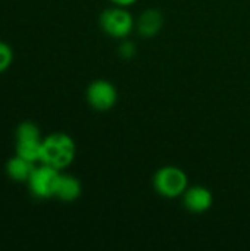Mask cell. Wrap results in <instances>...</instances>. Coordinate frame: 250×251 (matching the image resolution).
<instances>
[{"mask_svg": "<svg viewBox=\"0 0 250 251\" xmlns=\"http://www.w3.org/2000/svg\"><path fill=\"white\" fill-rule=\"evenodd\" d=\"M13 62V51L10 46L4 41H0V74L7 71Z\"/></svg>", "mask_w": 250, "mask_h": 251, "instance_id": "cell-12", "label": "cell"}, {"mask_svg": "<svg viewBox=\"0 0 250 251\" xmlns=\"http://www.w3.org/2000/svg\"><path fill=\"white\" fill-rule=\"evenodd\" d=\"M156 191L165 199H177L189 188V178L178 166H164L153 176Z\"/></svg>", "mask_w": 250, "mask_h": 251, "instance_id": "cell-2", "label": "cell"}, {"mask_svg": "<svg viewBox=\"0 0 250 251\" xmlns=\"http://www.w3.org/2000/svg\"><path fill=\"white\" fill-rule=\"evenodd\" d=\"M164 25V16L158 9L144 10L137 21V31L140 35L149 38L156 35Z\"/></svg>", "mask_w": 250, "mask_h": 251, "instance_id": "cell-7", "label": "cell"}, {"mask_svg": "<svg viewBox=\"0 0 250 251\" xmlns=\"http://www.w3.org/2000/svg\"><path fill=\"white\" fill-rule=\"evenodd\" d=\"M119 54L124 57H133L136 54V46L131 41H124L119 46Z\"/></svg>", "mask_w": 250, "mask_h": 251, "instance_id": "cell-13", "label": "cell"}, {"mask_svg": "<svg viewBox=\"0 0 250 251\" xmlns=\"http://www.w3.org/2000/svg\"><path fill=\"white\" fill-rule=\"evenodd\" d=\"M15 138L16 140H40L41 132L34 122L25 121V122H21L18 125L16 132H15Z\"/></svg>", "mask_w": 250, "mask_h": 251, "instance_id": "cell-11", "label": "cell"}, {"mask_svg": "<svg viewBox=\"0 0 250 251\" xmlns=\"http://www.w3.org/2000/svg\"><path fill=\"white\" fill-rule=\"evenodd\" d=\"M115 6H122V7H127V6H131L134 4L137 0H111Z\"/></svg>", "mask_w": 250, "mask_h": 251, "instance_id": "cell-14", "label": "cell"}, {"mask_svg": "<svg viewBox=\"0 0 250 251\" xmlns=\"http://www.w3.org/2000/svg\"><path fill=\"white\" fill-rule=\"evenodd\" d=\"M87 101L88 104L99 112H106L111 110L116 100H118V91L115 85L106 79H97L93 81L87 87Z\"/></svg>", "mask_w": 250, "mask_h": 251, "instance_id": "cell-5", "label": "cell"}, {"mask_svg": "<svg viewBox=\"0 0 250 251\" xmlns=\"http://www.w3.org/2000/svg\"><path fill=\"white\" fill-rule=\"evenodd\" d=\"M35 169V163L29 162L18 154L10 157L6 163V174L10 179L18 181V182H27Z\"/></svg>", "mask_w": 250, "mask_h": 251, "instance_id": "cell-8", "label": "cell"}, {"mask_svg": "<svg viewBox=\"0 0 250 251\" xmlns=\"http://www.w3.org/2000/svg\"><path fill=\"white\" fill-rule=\"evenodd\" d=\"M81 182L78 178L72 175H65L60 174L57 188H56V196L62 201H75L81 196Z\"/></svg>", "mask_w": 250, "mask_h": 251, "instance_id": "cell-9", "label": "cell"}, {"mask_svg": "<svg viewBox=\"0 0 250 251\" xmlns=\"http://www.w3.org/2000/svg\"><path fill=\"white\" fill-rule=\"evenodd\" d=\"M100 26L113 38H127L134 29V18L125 7L115 6L100 15Z\"/></svg>", "mask_w": 250, "mask_h": 251, "instance_id": "cell-3", "label": "cell"}, {"mask_svg": "<svg viewBox=\"0 0 250 251\" xmlns=\"http://www.w3.org/2000/svg\"><path fill=\"white\" fill-rule=\"evenodd\" d=\"M183 201L187 210L193 213H205L214 204V196L211 190L202 185H194L186 190L183 194Z\"/></svg>", "mask_w": 250, "mask_h": 251, "instance_id": "cell-6", "label": "cell"}, {"mask_svg": "<svg viewBox=\"0 0 250 251\" xmlns=\"http://www.w3.org/2000/svg\"><path fill=\"white\" fill-rule=\"evenodd\" d=\"M75 153L77 146L72 137L65 132H53L43 138L40 163L62 171L74 162Z\"/></svg>", "mask_w": 250, "mask_h": 251, "instance_id": "cell-1", "label": "cell"}, {"mask_svg": "<svg viewBox=\"0 0 250 251\" xmlns=\"http://www.w3.org/2000/svg\"><path fill=\"white\" fill-rule=\"evenodd\" d=\"M60 171L47 165L35 166L29 179L27 181L31 194L37 199H52L56 196Z\"/></svg>", "mask_w": 250, "mask_h": 251, "instance_id": "cell-4", "label": "cell"}, {"mask_svg": "<svg viewBox=\"0 0 250 251\" xmlns=\"http://www.w3.org/2000/svg\"><path fill=\"white\" fill-rule=\"evenodd\" d=\"M41 143H43V138H40V140H16L15 154H18L29 162L37 163V162H40Z\"/></svg>", "mask_w": 250, "mask_h": 251, "instance_id": "cell-10", "label": "cell"}]
</instances>
